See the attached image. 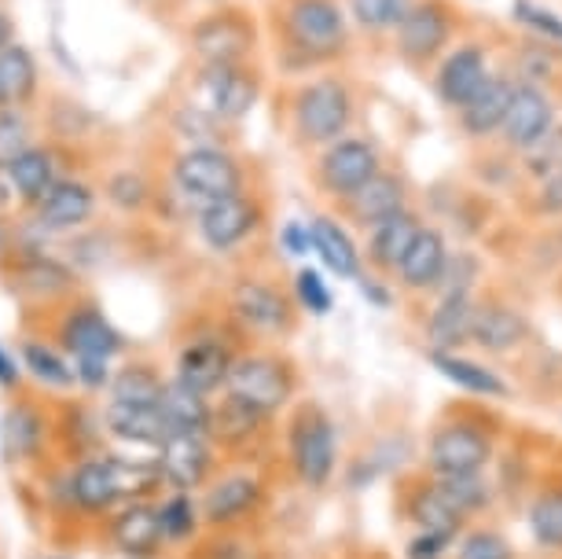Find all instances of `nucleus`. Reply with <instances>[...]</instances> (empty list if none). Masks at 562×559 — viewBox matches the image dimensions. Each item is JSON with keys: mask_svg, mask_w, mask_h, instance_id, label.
I'll list each match as a JSON object with an SVG mask.
<instances>
[{"mask_svg": "<svg viewBox=\"0 0 562 559\" xmlns=\"http://www.w3.org/2000/svg\"><path fill=\"white\" fill-rule=\"evenodd\" d=\"M349 114H353V100L342 81L324 78L302 89L299 108H294V122H299L302 141L310 144H335L346 133Z\"/></svg>", "mask_w": 562, "mask_h": 559, "instance_id": "ddd939ff", "label": "nucleus"}, {"mask_svg": "<svg viewBox=\"0 0 562 559\" xmlns=\"http://www.w3.org/2000/svg\"><path fill=\"white\" fill-rule=\"evenodd\" d=\"M375 174H379L375 147L368 141H353V136H338L321 158V185L338 199H349Z\"/></svg>", "mask_w": 562, "mask_h": 559, "instance_id": "dca6fc26", "label": "nucleus"}, {"mask_svg": "<svg viewBox=\"0 0 562 559\" xmlns=\"http://www.w3.org/2000/svg\"><path fill=\"white\" fill-rule=\"evenodd\" d=\"M210 402H214V398L195 394V390H188L184 383H177V379L169 376L166 390H162V402H158L162 431H166V435H177V431H195V435H206Z\"/></svg>", "mask_w": 562, "mask_h": 559, "instance_id": "7c9ffc66", "label": "nucleus"}, {"mask_svg": "<svg viewBox=\"0 0 562 559\" xmlns=\"http://www.w3.org/2000/svg\"><path fill=\"white\" fill-rule=\"evenodd\" d=\"M490 81V67H485V52L479 45H463L456 48L449 59L441 63L438 74V97L449 108H463L467 100Z\"/></svg>", "mask_w": 562, "mask_h": 559, "instance_id": "a878e982", "label": "nucleus"}, {"mask_svg": "<svg viewBox=\"0 0 562 559\" xmlns=\"http://www.w3.org/2000/svg\"><path fill=\"white\" fill-rule=\"evenodd\" d=\"M70 365H74V383L85 394H103L114 376L111 361H103V357H70Z\"/></svg>", "mask_w": 562, "mask_h": 559, "instance_id": "a18cd8bd", "label": "nucleus"}, {"mask_svg": "<svg viewBox=\"0 0 562 559\" xmlns=\"http://www.w3.org/2000/svg\"><path fill=\"white\" fill-rule=\"evenodd\" d=\"M232 313L239 316L243 328L258 332V335H283L291 332L294 310L291 299L283 294L276 283L258 280V277H243L232 288Z\"/></svg>", "mask_w": 562, "mask_h": 559, "instance_id": "2eb2a0df", "label": "nucleus"}, {"mask_svg": "<svg viewBox=\"0 0 562 559\" xmlns=\"http://www.w3.org/2000/svg\"><path fill=\"white\" fill-rule=\"evenodd\" d=\"M512 92H515V86L507 78L485 81V86L460 108L463 130L471 136H490L501 130L507 119V108H512Z\"/></svg>", "mask_w": 562, "mask_h": 559, "instance_id": "72a5a7b5", "label": "nucleus"}, {"mask_svg": "<svg viewBox=\"0 0 562 559\" xmlns=\"http://www.w3.org/2000/svg\"><path fill=\"white\" fill-rule=\"evenodd\" d=\"M8 108V103H4V92H0V111H4Z\"/></svg>", "mask_w": 562, "mask_h": 559, "instance_id": "5fc2aeb1", "label": "nucleus"}, {"mask_svg": "<svg viewBox=\"0 0 562 559\" xmlns=\"http://www.w3.org/2000/svg\"><path fill=\"white\" fill-rule=\"evenodd\" d=\"M173 185L188 206L199 210L214 199L243 192V170L228 152L214 144H199L173 163Z\"/></svg>", "mask_w": 562, "mask_h": 559, "instance_id": "6e6552de", "label": "nucleus"}, {"mask_svg": "<svg viewBox=\"0 0 562 559\" xmlns=\"http://www.w3.org/2000/svg\"><path fill=\"white\" fill-rule=\"evenodd\" d=\"M19 288L37 294V299H59V294H67L74 288V277L56 258L30 255L23 266H19Z\"/></svg>", "mask_w": 562, "mask_h": 559, "instance_id": "58836bf2", "label": "nucleus"}, {"mask_svg": "<svg viewBox=\"0 0 562 559\" xmlns=\"http://www.w3.org/2000/svg\"><path fill=\"white\" fill-rule=\"evenodd\" d=\"M12 45V23H8V15L0 12V48Z\"/></svg>", "mask_w": 562, "mask_h": 559, "instance_id": "864d4df0", "label": "nucleus"}, {"mask_svg": "<svg viewBox=\"0 0 562 559\" xmlns=\"http://www.w3.org/2000/svg\"><path fill=\"white\" fill-rule=\"evenodd\" d=\"M434 368L456 383L467 394H479V398H507V383L501 376L493 372V368H485L479 361H471V357H460V354H430Z\"/></svg>", "mask_w": 562, "mask_h": 559, "instance_id": "c9c22d12", "label": "nucleus"}, {"mask_svg": "<svg viewBox=\"0 0 562 559\" xmlns=\"http://www.w3.org/2000/svg\"><path fill=\"white\" fill-rule=\"evenodd\" d=\"M100 416H103V431H108V438H114L119 446H130V449H147V452H155V449H158V441H162V435H166L158 409L122 405V402H103Z\"/></svg>", "mask_w": 562, "mask_h": 559, "instance_id": "5701e85b", "label": "nucleus"}, {"mask_svg": "<svg viewBox=\"0 0 562 559\" xmlns=\"http://www.w3.org/2000/svg\"><path fill=\"white\" fill-rule=\"evenodd\" d=\"M225 390L261 413L280 416L299 398V372L294 361L272 350H243L228 368Z\"/></svg>", "mask_w": 562, "mask_h": 559, "instance_id": "20e7f679", "label": "nucleus"}, {"mask_svg": "<svg viewBox=\"0 0 562 559\" xmlns=\"http://www.w3.org/2000/svg\"><path fill=\"white\" fill-rule=\"evenodd\" d=\"M0 387L12 390V394L23 387V368H19V357L8 346H0Z\"/></svg>", "mask_w": 562, "mask_h": 559, "instance_id": "3c124183", "label": "nucleus"}, {"mask_svg": "<svg viewBox=\"0 0 562 559\" xmlns=\"http://www.w3.org/2000/svg\"><path fill=\"white\" fill-rule=\"evenodd\" d=\"M283 449H288L291 474L305 490L331 487L338 468V435L324 405L299 402L291 409L288 427H283Z\"/></svg>", "mask_w": 562, "mask_h": 559, "instance_id": "f257e3e1", "label": "nucleus"}, {"mask_svg": "<svg viewBox=\"0 0 562 559\" xmlns=\"http://www.w3.org/2000/svg\"><path fill=\"white\" fill-rule=\"evenodd\" d=\"M155 468L166 490L199 493L214 474L225 468L221 452L214 449L210 435H195V431H177V435H162L155 449Z\"/></svg>", "mask_w": 562, "mask_h": 559, "instance_id": "1a4fd4ad", "label": "nucleus"}, {"mask_svg": "<svg viewBox=\"0 0 562 559\" xmlns=\"http://www.w3.org/2000/svg\"><path fill=\"white\" fill-rule=\"evenodd\" d=\"M166 390V376L158 372L155 365L147 361H130L122 368H114L111 383H108V402H122V405H144V409H158Z\"/></svg>", "mask_w": 562, "mask_h": 559, "instance_id": "473e14b6", "label": "nucleus"}, {"mask_svg": "<svg viewBox=\"0 0 562 559\" xmlns=\"http://www.w3.org/2000/svg\"><path fill=\"white\" fill-rule=\"evenodd\" d=\"M158 526H162V545L166 552H188L199 534L206 530L203 515H199V501L195 493H180V490H166L158 493Z\"/></svg>", "mask_w": 562, "mask_h": 559, "instance_id": "bb28decb", "label": "nucleus"}, {"mask_svg": "<svg viewBox=\"0 0 562 559\" xmlns=\"http://www.w3.org/2000/svg\"><path fill=\"white\" fill-rule=\"evenodd\" d=\"M283 244L291 255H305L310 250V225H288L283 228Z\"/></svg>", "mask_w": 562, "mask_h": 559, "instance_id": "603ef678", "label": "nucleus"}, {"mask_svg": "<svg viewBox=\"0 0 562 559\" xmlns=\"http://www.w3.org/2000/svg\"><path fill=\"white\" fill-rule=\"evenodd\" d=\"M0 92H4L8 108L26 103L37 92V63L23 45L0 48Z\"/></svg>", "mask_w": 562, "mask_h": 559, "instance_id": "e433bc0d", "label": "nucleus"}, {"mask_svg": "<svg viewBox=\"0 0 562 559\" xmlns=\"http://www.w3.org/2000/svg\"><path fill=\"white\" fill-rule=\"evenodd\" d=\"M445 269H449V247H445V236L438 228H419V236L412 239L408 255L401 258L397 266V283L405 291H434L441 288Z\"/></svg>", "mask_w": 562, "mask_h": 559, "instance_id": "412c9836", "label": "nucleus"}, {"mask_svg": "<svg viewBox=\"0 0 562 559\" xmlns=\"http://www.w3.org/2000/svg\"><path fill=\"white\" fill-rule=\"evenodd\" d=\"M195 501L206 530H247L269 501V482L258 463H225Z\"/></svg>", "mask_w": 562, "mask_h": 559, "instance_id": "f03ea898", "label": "nucleus"}, {"mask_svg": "<svg viewBox=\"0 0 562 559\" xmlns=\"http://www.w3.org/2000/svg\"><path fill=\"white\" fill-rule=\"evenodd\" d=\"M493 460V435L479 420L445 416L430 427L427 471L430 474H479Z\"/></svg>", "mask_w": 562, "mask_h": 559, "instance_id": "0eeeda50", "label": "nucleus"}, {"mask_svg": "<svg viewBox=\"0 0 562 559\" xmlns=\"http://www.w3.org/2000/svg\"><path fill=\"white\" fill-rule=\"evenodd\" d=\"M310 250L321 255V261L335 277L342 280H357L360 277V250L353 247L349 232L331 217H316L310 221Z\"/></svg>", "mask_w": 562, "mask_h": 559, "instance_id": "2f4dec72", "label": "nucleus"}, {"mask_svg": "<svg viewBox=\"0 0 562 559\" xmlns=\"http://www.w3.org/2000/svg\"><path fill=\"white\" fill-rule=\"evenodd\" d=\"M15 357H19L23 376L34 379L41 390H52V394H70V390H78V383H74V365L59 346H52L45 339H23Z\"/></svg>", "mask_w": 562, "mask_h": 559, "instance_id": "cd10ccee", "label": "nucleus"}, {"mask_svg": "<svg viewBox=\"0 0 562 559\" xmlns=\"http://www.w3.org/2000/svg\"><path fill=\"white\" fill-rule=\"evenodd\" d=\"M515 19H518V23H526L529 30H537L540 37L562 41V15L533 4V0H515Z\"/></svg>", "mask_w": 562, "mask_h": 559, "instance_id": "49530a36", "label": "nucleus"}, {"mask_svg": "<svg viewBox=\"0 0 562 559\" xmlns=\"http://www.w3.org/2000/svg\"><path fill=\"white\" fill-rule=\"evenodd\" d=\"M195 45L210 63H236V56L247 48V26L232 15L210 19L195 30Z\"/></svg>", "mask_w": 562, "mask_h": 559, "instance_id": "4c0bfd02", "label": "nucleus"}, {"mask_svg": "<svg viewBox=\"0 0 562 559\" xmlns=\"http://www.w3.org/2000/svg\"><path fill=\"white\" fill-rule=\"evenodd\" d=\"M276 416L261 413L247 402H239L236 394L221 390L210 402V427L206 435L214 441L225 463H258L261 452L272 446L276 438Z\"/></svg>", "mask_w": 562, "mask_h": 559, "instance_id": "39448f33", "label": "nucleus"}, {"mask_svg": "<svg viewBox=\"0 0 562 559\" xmlns=\"http://www.w3.org/2000/svg\"><path fill=\"white\" fill-rule=\"evenodd\" d=\"M449 34H452V19L438 0L412 4L408 15L397 23V45L412 63H427L430 56H438L449 45Z\"/></svg>", "mask_w": 562, "mask_h": 559, "instance_id": "aec40b11", "label": "nucleus"}, {"mask_svg": "<svg viewBox=\"0 0 562 559\" xmlns=\"http://www.w3.org/2000/svg\"><path fill=\"white\" fill-rule=\"evenodd\" d=\"M103 541L122 559H162V526H158V497L122 501L108 519L100 523Z\"/></svg>", "mask_w": 562, "mask_h": 559, "instance_id": "9d476101", "label": "nucleus"}, {"mask_svg": "<svg viewBox=\"0 0 562 559\" xmlns=\"http://www.w3.org/2000/svg\"><path fill=\"white\" fill-rule=\"evenodd\" d=\"M419 217L408 214V210H397V214H390L386 221H379V225L368 228V261L371 269H379L383 277H394L401 258L408 255L412 239L419 236Z\"/></svg>", "mask_w": 562, "mask_h": 559, "instance_id": "b1692460", "label": "nucleus"}, {"mask_svg": "<svg viewBox=\"0 0 562 559\" xmlns=\"http://www.w3.org/2000/svg\"><path fill=\"white\" fill-rule=\"evenodd\" d=\"M30 147V122L15 108L0 111V174Z\"/></svg>", "mask_w": 562, "mask_h": 559, "instance_id": "c03bdc74", "label": "nucleus"}, {"mask_svg": "<svg viewBox=\"0 0 562 559\" xmlns=\"http://www.w3.org/2000/svg\"><path fill=\"white\" fill-rule=\"evenodd\" d=\"M56 493H59L63 512L81 523H97V526L125 501L119 471H114V460L108 449L63 463V471L56 479Z\"/></svg>", "mask_w": 562, "mask_h": 559, "instance_id": "7ed1b4c3", "label": "nucleus"}, {"mask_svg": "<svg viewBox=\"0 0 562 559\" xmlns=\"http://www.w3.org/2000/svg\"><path fill=\"white\" fill-rule=\"evenodd\" d=\"M529 534L548 552H562V490H540L529 504Z\"/></svg>", "mask_w": 562, "mask_h": 559, "instance_id": "ea45409f", "label": "nucleus"}, {"mask_svg": "<svg viewBox=\"0 0 562 559\" xmlns=\"http://www.w3.org/2000/svg\"><path fill=\"white\" fill-rule=\"evenodd\" d=\"M59 350L67 357H103V361H114L125 350L122 332L108 321V313L92 302H81L74 310L63 313L59 321Z\"/></svg>", "mask_w": 562, "mask_h": 559, "instance_id": "4468645a", "label": "nucleus"}, {"mask_svg": "<svg viewBox=\"0 0 562 559\" xmlns=\"http://www.w3.org/2000/svg\"><path fill=\"white\" fill-rule=\"evenodd\" d=\"M291 37L310 52H335L346 37V19L335 0H299L288 15Z\"/></svg>", "mask_w": 562, "mask_h": 559, "instance_id": "4be33fe9", "label": "nucleus"}, {"mask_svg": "<svg viewBox=\"0 0 562 559\" xmlns=\"http://www.w3.org/2000/svg\"><path fill=\"white\" fill-rule=\"evenodd\" d=\"M456 541V537L449 534H430V530H419V537L412 541L408 556L412 559H438L441 552H449V545Z\"/></svg>", "mask_w": 562, "mask_h": 559, "instance_id": "8fccbe9b", "label": "nucleus"}, {"mask_svg": "<svg viewBox=\"0 0 562 559\" xmlns=\"http://www.w3.org/2000/svg\"><path fill=\"white\" fill-rule=\"evenodd\" d=\"M4 177H8V188H12L26 206H34L37 199L59 181L56 163H52V155L45 152V147H26V152L4 170Z\"/></svg>", "mask_w": 562, "mask_h": 559, "instance_id": "f704fd0d", "label": "nucleus"}, {"mask_svg": "<svg viewBox=\"0 0 562 559\" xmlns=\"http://www.w3.org/2000/svg\"><path fill=\"white\" fill-rule=\"evenodd\" d=\"M184 559H250V545L243 530H203L199 541L180 552Z\"/></svg>", "mask_w": 562, "mask_h": 559, "instance_id": "a19ab883", "label": "nucleus"}, {"mask_svg": "<svg viewBox=\"0 0 562 559\" xmlns=\"http://www.w3.org/2000/svg\"><path fill=\"white\" fill-rule=\"evenodd\" d=\"M551 122H555V108H551L548 92L537 86H515L501 133L518 152H529V147L544 144L551 136Z\"/></svg>", "mask_w": 562, "mask_h": 559, "instance_id": "a211bd4d", "label": "nucleus"}, {"mask_svg": "<svg viewBox=\"0 0 562 559\" xmlns=\"http://www.w3.org/2000/svg\"><path fill=\"white\" fill-rule=\"evenodd\" d=\"M412 0H349V12L364 30H397Z\"/></svg>", "mask_w": 562, "mask_h": 559, "instance_id": "79ce46f5", "label": "nucleus"}, {"mask_svg": "<svg viewBox=\"0 0 562 559\" xmlns=\"http://www.w3.org/2000/svg\"><path fill=\"white\" fill-rule=\"evenodd\" d=\"M0 449L12 471H41L56 452V413L34 394H19L0 424Z\"/></svg>", "mask_w": 562, "mask_h": 559, "instance_id": "423d86ee", "label": "nucleus"}, {"mask_svg": "<svg viewBox=\"0 0 562 559\" xmlns=\"http://www.w3.org/2000/svg\"><path fill=\"white\" fill-rule=\"evenodd\" d=\"M203 108L210 111V119H243L254 100H258V81L254 74H247L236 63H210V70L203 74Z\"/></svg>", "mask_w": 562, "mask_h": 559, "instance_id": "f3484780", "label": "nucleus"}, {"mask_svg": "<svg viewBox=\"0 0 562 559\" xmlns=\"http://www.w3.org/2000/svg\"><path fill=\"white\" fill-rule=\"evenodd\" d=\"M108 195H111V203H114V206H122V210H140V206L147 203V185H144V177H136V174H119V177L111 181Z\"/></svg>", "mask_w": 562, "mask_h": 559, "instance_id": "09e8293b", "label": "nucleus"}, {"mask_svg": "<svg viewBox=\"0 0 562 559\" xmlns=\"http://www.w3.org/2000/svg\"><path fill=\"white\" fill-rule=\"evenodd\" d=\"M236 354L239 350H232V343L221 332H195L180 343L173 379L184 383L188 390H195V394L214 398L225 390L228 368L236 361Z\"/></svg>", "mask_w": 562, "mask_h": 559, "instance_id": "9b49d317", "label": "nucleus"}, {"mask_svg": "<svg viewBox=\"0 0 562 559\" xmlns=\"http://www.w3.org/2000/svg\"><path fill=\"white\" fill-rule=\"evenodd\" d=\"M97 214V192L81 181H56L34 203V221L45 232H74Z\"/></svg>", "mask_w": 562, "mask_h": 559, "instance_id": "6ab92c4d", "label": "nucleus"}, {"mask_svg": "<svg viewBox=\"0 0 562 559\" xmlns=\"http://www.w3.org/2000/svg\"><path fill=\"white\" fill-rule=\"evenodd\" d=\"M526 339L522 313L504 302H482L474 305L471 316V343L485 354H507Z\"/></svg>", "mask_w": 562, "mask_h": 559, "instance_id": "393cba45", "label": "nucleus"}, {"mask_svg": "<svg viewBox=\"0 0 562 559\" xmlns=\"http://www.w3.org/2000/svg\"><path fill=\"white\" fill-rule=\"evenodd\" d=\"M261 225V206L254 203L247 192L214 199V203L195 210L199 239L214 250V255H228V250L243 247Z\"/></svg>", "mask_w": 562, "mask_h": 559, "instance_id": "f8f14e48", "label": "nucleus"}, {"mask_svg": "<svg viewBox=\"0 0 562 559\" xmlns=\"http://www.w3.org/2000/svg\"><path fill=\"white\" fill-rule=\"evenodd\" d=\"M452 559H515V548L496 530H471L456 541Z\"/></svg>", "mask_w": 562, "mask_h": 559, "instance_id": "37998d69", "label": "nucleus"}, {"mask_svg": "<svg viewBox=\"0 0 562 559\" xmlns=\"http://www.w3.org/2000/svg\"><path fill=\"white\" fill-rule=\"evenodd\" d=\"M294 291H299L302 310H310V313H316V316L331 313V291H327V283L321 280V272L302 269V272H299V280H294Z\"/></svg>", "mask_w": 562, "mask_h": 559, "instance_id": "de8ad7c7", "label": "nucleus"}, {"mask_svg": "<svg viewBox=\"0 0 562 559\" xmlns=\"http://www.w3.org/2000/svg\"><path fill=\"white\" fill-rule=\"evenodd\" d=\"M471 316H474L471 291H445V299L427 321L430 354H456V346L471 339Z\"/></svg>", "mask_w": 562, "mask_h": 559, "instance_id": "c85d7f7f", "label": "nucleus"}, {"mask_svg": "<svg viewBox=\"0 0 562 559\" xmlns=\"http://www.w3.org/2000/svg\"><path fill=\"white\" fill-rule=\"evenodd\" d=\"M349 214H353L357 225H379V221H386L390 214H397V210H405V185H401V177L394 174H375L364 188H357L353 195L346 199Z\"/></svg>", "mask_w": 562, "mask_h": 559, "instance_id": "c756f323", "label": "nucleus"}]
</instances>
